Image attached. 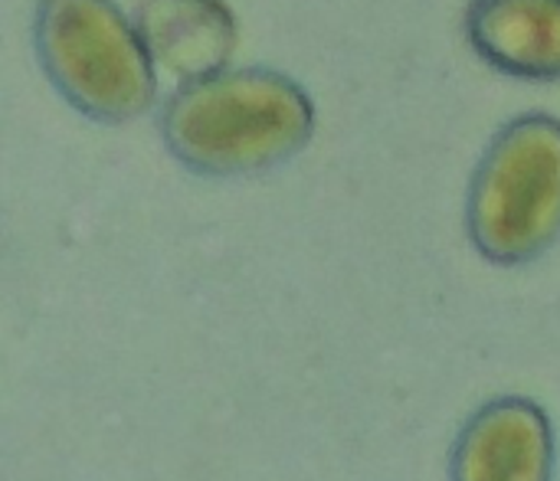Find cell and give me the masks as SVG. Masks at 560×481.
<instances>
[{"label": "cell", "mask_w": 560, "mask_h": 481, "mask_svg": "<svg viewBox=\"0 0 560 481\" xmlns=\"http://www.w3.org/2000/svg\"><path fill=\"white\" fill-rule=\"evenodd\" d=\"M466 233L482 259L525 266L560 239V118L525 112L486 144L466 193Z\"/></svg>", "instance_id": "obj_3"}, {"label": "cell", "mask_w": 560, "mask_h": 481, "mask_svg": "<svg viewBox=\"0 0 560 481\" xmlns=\"http://www.w3.org/2000/svg\"><path fill=\"white\" fill-rule=\"evenodd\" d=\"M453 481H555V430L525 397L479 407L453 449Z\"/></svg>", "instance_id": "obj_4"}, {"label": "cell", "mask_w": 560, "mask_h": 481, "mask_svg": "<svg viewBox=\"0 0 560 481\" xmlns=\"http://www.w3.org/2000/svg\"><path fill=\"white\" fill-rule=\"evenodd\" d=\"M318 115L308 89L269 66H226L177 82L161 105V141L200 177H253L302 154Z\"/></svg>", "instance_id": "obj_1"}, {"label": "cell", "mask_w": 560, "mask_h": 481, "mask_svg": "<svg viewBox=\"0 0 560 481\" xmlns=\"http://www.w3.org/2000/svg\"><path fill=\"white\" fill-rule=\"evenodd\" d=\"M135 23L158 69L177 82L226 69L236 49V20L220 0H144Z\"/></svg>", "instance_id": "obj_6"}, {"label": "cell", "mask_w": 560, "mask_h": 481, "mask_svg": "<svg viewBox=\"0 0 560 481\" xmlns=\"http://www.w3.org/2000/svg\"><path fill=\"white\" fill-rule=\"evenodd\" d=\"M33 49L59 98L89 121L128 125L158 102V62L115 0H36Z\"/></svg>", "instance_id": "obj_2"}, {"label": "cell", "mask_w": 560, "mask_h": 481, "mask_svg": "<svg viewBox=\"0 0 560 481\" xmlns=\"http://www.w3.org/2000/svg\"><path fill=\"white\" fill-rule=\"evenodd\" d=\"M463 33L489 69L560 82V0H469Z\"/></svg>", "instance_id": "obj_5"}]
</instances>
